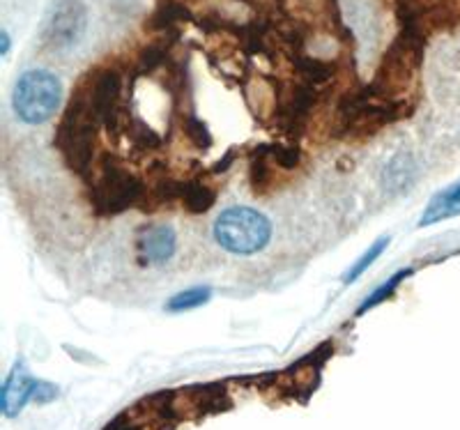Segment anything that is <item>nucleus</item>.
<instances>
[{
  "label": "nucleus",
  "mask_w": 460,
  "mask_h": 430,
  "mask_svg": "<svg viewBox=\"0 0 460 430\" xmlns=\"http://www.w3.org/2000/svg\"><path fill=\"white\" fill-rule=\"evenodd\" d=\"M460 215V182L449 187L447 191L438 194L433 198V203L429 205V210L424 212L421 221H419V226H433L438 221L442 219H451V216Z\"/></svg>",
  "instance_id": "15"
},
{
  "label": "nucleus",
  "mask_w": 460,
  "mask_h": 430,
  "mask_svg": "<svg viewBox=\"0 0 460 430\" xmlns=\"http://www.w3.org/2000/svg\"><path fill=\"white\" fill-rule=\"evenodd\" d=\"M191 19V12H189L187 3L184 0H159V5L152 12L147 28H150L155 35L166 37L171 42L178 39V26L180 23L189 22Z\"/></svg>",
  "instance_id": "10"
},
{
  "label": "nucleus",
  "mask_w": 460,
  "mask_h": 430,
  "mask_svg": "<svg viewBox=\"0 0 460 430\" xmlns=\"http://www.w3.org/2000/svg\"><path fill=\"white\" fill-rule=\"evenodd\" d=\"M171 39L166 37H159L152 44H147L146 48L138 56L137 72L143 74V76H152V74L164 72V67L168 65V56H171Z\"/></svg>",
  "instance_id": "17"
},
{
  "label": "nucleus",
  "mask_w": 460,
  "mask_h": 430,
  "mask_svg": "<svg viewBox=\"0 0 460 430\" xmlns=\"http://www.w3.org/2000/svg\"><path fill=\"white\" fill-rule=\"evenodd\" d=\"M85 7L81 0H58L44 26V44L53 51L74 47L84 37Z\"/></svg>",
  "instance_id": "7"
},
{
  "label": "nucleus",
  "mask_w": 460,
  "mask_h": 430,
  "mask_svg": "<svg viewBox=\"0 0 460 430\" xmlns=\"http://www.w3.org/2000/svg\"><path fill=\"white\" fill-rule=\"evenodd\" d=\"M318 104V88L306 83H286L274 90L272 125L283 138L297 143L306 132L309 118Z\"/></svg>",
  "instance_id": "6"
},
{
  "label": "nucleus",
  "mask_w": 460,
  "mask_h": 430,
  "mask_svg": "<svg viewBox=\"0 0 460 430\" xmlns=\"http://www.w3.org/2000/svg\"><path fill=\"white\" fill-rule=\"evenodd\" d=\"M217 203V191L212 189V184L203 180V175H194V178L184 180V194L182 205L189 215H205L212 210V205Z\"/></svg>",
  "instance_id": "12"
},
{
  "label": "nucleus",
  "mask_w": 460,
  "mask_h": 430,
  "mask_svg": "<svg viewBox=\"0 0 460 430\" xmlns=\"http://www.w3.org/2000/svg\"><path fill=\"white\" fill-rule=\"evenodd\" d=\"M215 240L219 247L235 256H253L272 240V224L262 212L235 205L221 212L215 221Z\"/></svg>",
  "instance_id": "3"
},
{
  "label": "nucleus",
  "mask_w": 460,
  "mask_h": 430,
  "mask_svg": "<svg viewBox=\"0 0 460 430\" xmlns=\"http://www.w3.org/2000/svg\"><path fill=\"white\" fill-rule=\"evenodd\" d=\"M42 382L35 380L31 373L23 368V364H16L12 373L7 375L5 384H3V394H0V409L7 419L16 417L26 408L31 400H37Z\"/></svg>",
  "instance_id": "8"
},
{
  "label": "nucleus",
  "mask_w": 460,
  "mask_h": 430,
  "mask_svg": "<svg viewBox=\"0 0 460 430\" xmlns=\"http://www.w3.org/2000/svg\"><path fill=\"white\" fill-rule=\"evenodd\" d=\"M274 163L267 154V143H258L249 150V182L256 194H265L274 184Z\"/></svg>",
  "instance_id": "13"
},
{
  "label": "nucleus",
  "mask_w": 460,
  "mask_h": 430,
  "mask_svg": "<svg viewBox=\"0 0 460 430\" xmlns=\"http://www.w3.org/2000/svg\"><path fill=\"white\" fill-rule=\"evenodd\" d=\"M387 247H389V237H380V240H377L376 244H373V247L368 249V251L364 253V256H361L359 260H357V263L352 265L350 269H348V274H345V276H343V284L345 285L355 284L357 278H359L361 274L367 272V269L371 268L373 263H376L377 258H380L382 253H385V249H387Z\"/></svg>",
  "instance_id": "22"
},
{
  "label": "nucleus",
  "mask_w": 460,
  "mask_h": 430,
  "mask_svg": "<svg viewBox=\"0 0 460 430\" xmlns=\"http://www.w3.org/2000/svg\"><path fill=\"white\" fill-rule=\"evenodd\" d=\"M180 127H182L184 138H187L196 150H203L205 153V150H209L212 143H215L212 132H209V127L205 125L199 116H194V113H184V116L180 118Z\"/></svg>",
  "instance_id": "19"
},
{
  "label": "nucleus",
  "mask_w": 460,
  "mask_h": 430,
  "mask_svg": "<svg viewBox=\"0 0 460 430\" xmlns=\"http://www.w3.org/2000/svg\"><path fill=\"white\" fill-rule=\"evenodd\" d=\"M267 154L272 159V163L281 171H295L302 162V150L297 143H267Z\"/></svg>",
  "instance_id": "21"
},
{
  "label": "nucleus",
  "mask_w": 460,
  "mask_h": 430,
  "mask_svg": "<svg viewBox=\"0 0 460 430\" xmlns=\"http://www.w3.org/2000/svg\"><path fill=\"white\" fill-rule=\"evenodd\" d=\"M63 100V85L56 74L44 69H28L19 76L12 92V106L26 125H42L56 116Z\"/></svg>",
  "instance_id": "4"
},
{
  "label": "nucleus",
  "mask_w": 460,
  "mask_h": 430,
  "mask_svg": "<svg viewBox=\"0 0 460 430\" xmlns=\"http://www.w3.org/2000/svg\"><path fill=\"white\" fill-rule=\"evenodd\" d=\"M414 178V162L410 153H398L385 168V187L389 194H401L408 189Z\"/></svg>",
  "instance_id": "16"
},
{
  "label": "nucleus",
  "mask_w": 460,
  "mask_h": 430,
  "mask_svg": "<svg viewBox=\"0 0 460 430\" xmlns=\"http://www.w3.org/2000/svg\"><path fill=\"white\" fill-rule=\"evenodd\" d=\"M146 182L113 154H102L88 180V203L97 216H118L143 203Z\"/></svg>",
  "instance_id": "2"
},
{
  "label": "nucleus",
  "mask_w": 460,
  "mask_h": 430,
  "mask_svg": "<svg viewBox=\"0 0 460 430\" xmlns=\"http://www.w3.org/2000/svg\"><path fill=\"white\" fill-rule=\"evenodd\" d=\"M0 37H3V53H7V48H10V35H7V32H0Z\"/></svg>",
  "instance_id": "24"
},
{
  "label": "nucleus",
  "mask_w": 460,
  "mask_h": 430,
  "mask_svg": "<svg viewBox=\"0 0 460 430\" xmlns=\"http://www.w3.org/2000/svg\"><path fill=\"white\" fill-rule=\"evenodd\" d=\"M237 147H230L228 153L224 154V157L219 159V162L215 163V166L209 168V175H224V173H228L230 168H233V163L237 162Z\"/></svg>",
  "instance_id": "23"
},
{
  "label": "nucleus",
  "mask_w": 460,
  "mask_h": 430,
  "mask_svg": "<svg viewBox=\"0 0 460 430\" xmlns=\"http://www.w3.org/2000/svg\"><path fill=\"white\" fill-rule=\"evenodd\" d=\"M410 274H412V269H410V268L398 269V272L394 274V276H389L387 281H385V284L377 285V288L373 290V293L368 294V297L364 299V302H361V306H359V311H357V315H364V313H367V311L376 309L377 304H382V302H387V299L392 297L394 293H396L398 285H401L402 281H405V278L410 276Z\"/></svg>",
  "instance_id": "20"
},
{
  "label": "nucleus",
  "mask_w": 460,
  "mask_h": 430,
  "mask_svg": "<svg viewBox=\"0 0 460 430\" xmlns=\"http://www.w3.org/2000/svg\"><path fill=\"white\" fill-rule=\"evenodd\" d=\"M209 299H212V288H208V285H196V288H189L178 294H172V297L166 302V311L168 313L194 311L199 309V306L208 304Z\"/></svg>",
  "instance_id": "18"
},
{
  "label": "nucleus",
  "mask_w": 460,
  "mask_h": 430,
  "mask_svg": "<svg viewBox=\"0 0 460 430\" xmlns=\"http://www.w3.org/2000/svg\"><path fill=\"white\" fill-rule=\"evenodd\" d=\"M122 136L129 141V145L138 153H157L164 147L162 134L155 132L146 120L141 118H127L125 122V132Z\"/></svg>",
  "instance_id": "14"
},
{
  "label": "nucleus",
  "mask_w": 460,
  "mask_h": 430,
  "mask_svg": "<svg viewBox=\"0 0 460 430\" xmlns=\"http://www.w3.org/2000/svg\"><path fill=\"white\" fill-rule=\"evenodd\" d=\"M178 249V235L166 224L146 226L137 237V253L141 265H164L168 263Z\"/></svg>",
  "instance_id": "9"
},
{
  "label": "nucleus",
  "mask_w": 460,
  "mask_h": 430,
  "mask_svg": "<svg viewBox=\"0 0 460 430\" xmlns=\"http://www.w3.org/2000/svg\"><path fill=\"white\" fill-rule=\"evenodd\" d=\"M100 127V120L94 118L85 95L76 88L69 97V104L65 106L63 118L58 122L53 147L60 153L65 166L79 178L90 180V175L94 173Z\"/></svg>",
  "instance_id": "1"
},
{
  "label": "nucleus",
  "mask_w": 460,
  "mask_h": 430,
  "mask_svg": "<svg viewBox=\"0 0 460 430\" xmlns=\"http://www.w3.org/2000/svg\"><path fill=\"white\" fill-rule=\"evenodd\" d=\"M76 88L84 92L94 118L109 132V136H122L127 122L122 110V74L115 67L90 69Z\"/></svg>",
  "instance_id": "5"
},
{
  "label": "nucleus",
  "mask_w": 460,
  "mask_h": 430,
  "mask_svg": "<svg viewBox=\"0 0 460 430\" xmlns=\"http://www.w3.org/2000/svg\"><path fill=\"white\" fill-rule=\"evenodd\" d=\"M293 69L297 74L302 83L311 85V88H323V85L330 83L336 74V65L332 60L318 58V56H309V53H302V56H295Z\"/></svg>",
  "instance_id": "11"
}]
</instances>
